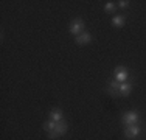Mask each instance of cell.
I'll use <instances>...</instances> for the list:
<instances>
[{"mask_svg": "<svg viewBox=\"0 0 146 140\" xmlns=\"http://www.w3.org/2000/svg\"><path fill=\"white\" fill-rule=\"evenodd\" d=\"M115 79L118 83H123V81H126L127 79V72H126V69H117V72H115Z\"/></svg>", "mask_w": 146, "mask_h": 140, "instance_id": "8992f818", "label": "cell"}, {"mask_svg": "<svg viewBox=\"0 0 146 140\" xmlns=\"http://www.w3.org/2000/svg\"><path fill=\"white\" fill-rule=\"evenodd\" d=\"M138 134H140V126H137V125L126 126V129H124V135H126V137H129V139L137 137Z\"/></svg>", "mask_w": 146, "mask_h": 140, "instance_id": "277c9868", "label": "cell"}, {"mask_svg": "<svg viewBox=\"0 0 146 140\" xmlns=\"http://www.w3.org/2000/svg\"><path fill=\"white\" fill-rule=\"evenodd\" d=\"M104 9H106L107 13H113V9H115V5H113L112 2H107L106 6H104Z\"/></svg>", "mask_w": 146, "mask_h": 140, "instance_id": "8fae6325", "label": "cell"}, {"mask_svg": "<svg viewBox=\"0 0 146 140\" xmlns=\"http://www.w3.org/2000/svg\"><path fill=\"white\" fill-rule=\"evenodd\" d=\"M106 92L109 93V95H112V97H118L120 95V83H118L117 79L115 81H110L106 87Z\"/></svg>", "mask_w": 146, "mask_h": 140, "instance_id": "7a4b0ae2", "label": "cell"}, {"mask_svg": "<svg viewBox=\"0 0 146 140\" xmlns=\"http://www.w3.org/2000/svg\"><path fill=\"white\" fill-rule=\"evenodd\" d=\"M112 23H113L115 27H121V25L124 23V17H123V16H113Z\"/></svg>", "mask_w": 146, "mask_h": 140, "instance_id": "30bf717a", "label": "cell"}, {"mask_svg": "<svg viewBox=\"0 0 146 140\" xmlns=\"http://www.w3.org/2000/svg\"><path fill=\"white\" fill-rule=\"evenodd\" d=\"M56 131H58V134H59V135L65 134V132H67V123H65L64 120L56 121Z\"/></svg>", "mask_w": 146, "mask_h": 140, "instance_id": "ba28073f", "label": "cell"}, {"mask_svg": "<svg viewBox=\"0 0 146 140\" xmlns=\"http://www.w3.org/2000/svg\"><path fill=\"white\" fill-rule=\"evenodd\" d=\"M138 120V114L135 111H131V112H126V114L123 115V123L131 126V125H135Z\"/></svg>", "mask_w": 146, "mask_h": 140, "instance_id": "6da1fadb", "label": "cell"}, {"mask_svg": "<svg viewBox=\"0 0 146 140\" xmlns=\"http://www.w3.org/2000/svg\"><path fill=\"white\" fill-rule=\"evenodd\" d=\"M50 117L53 121H61L62 120V111L61 109H53L50 112Z\"/></svg>", "mask_w": 146, "mask_h": 140, "instance_id": "9c48e42d", "label": "cell"}, {"mask_svg": "<svg viewBox=\"0 0 146 140\" xmlns=\"http://www.w3.org/2000/svg\"><path fill=\"white\" fill-rule=\"evenodd\" d=\"M131 89H132V84L131 83H121L120 84V95L127 97L131 93Z\"/></svg>", "mask_w": 146, "mask_h": 140, "instance_id": "52a82bcc", "label": "cell"}, {"mask_svg": "<svg viewBox=\"0 0 146 140\" xmlns=\"http://www.w3.org/2000/svg\"><path fill=\"white\" fill-rule=\"evenodd\" d=\"M82 28H84V22H82V19H75L70 23V33L81 34L82 33Z\"/></svg>", "mask_w": 146, "mask_h": 140, "instance_id": "3957f363", "label": "cell"}, {"mask_svg": "<svg viewBox=\"0 0 146 140\" xmlns=\"http://www.w3.org/2000/svg\"><path fill=\"white\" fill-rule=\"evenodd\" d=\"M90 39H92V37H90V34L87 33V31H82L81 34H78V36H76V44L78 45H86V44H89L90 42Z\"/></svg>", "mask_w": 146, "mask_h": 140, "instance_id": "5b68a950", "label": "cell"}, {"mask_svg": "<svg viewBox=\"0 0 146 140\" xmlns=\"http://www.w3.org/2000/svg\"><path fill=\"white\" fill-rule=\"evenodd\" d=\"M118 5H120V8H126V6L129 5V2H127V0H121V2L118 3Z\"/></svg>", "mask_w": 146, "mask_h": 140, "instance_id": "7c38bea8", "label": "cell"}]
</instances>
